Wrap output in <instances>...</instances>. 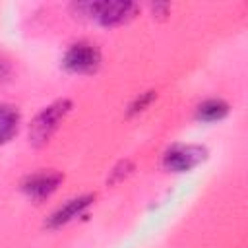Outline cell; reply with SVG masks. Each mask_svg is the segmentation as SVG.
Returning a JSON list of instances; mask_svg holds the SVG:
<instances>
[{"mask_svg": "<svg viewBox=\"0 0 248 248\" xmlns=\"http://www.w3.org/2000/svg\"><path fill=\"white\" fill-rule=\"evenodd\" d=\"M70 101H58L50 107H46L31 124L29 128V140L33 145H45L50 136L56 132L58 124L64 120V116L70 110Z\"/></svg>", "mask_w": 248, "mask_h": 248, "instance_id": "obj_1", "label": "cell"}, {"mask_svg": "<svg viewBox=\"0 0 248 248\" xmlns=\"http://www.w3.org/2000/svg\"><path fill=\"white\" fill-rule=\"evenodd\" d=\"M101 62V54L93 45L87 43H78L74 45L66 56H64V66L66 70L74 72V74H89L95 72L97 66Z\"/></svg>", "mask_w": 248, "mask_h": 248, "instance_id": "obj_2", "label": "cell"}, {"mask_svg": "<svg viewBox=\"0 0 248 248\" xmlns=\"http://www.w3.org/2000/svg\"><path fill=\"white\" fill-rule=\"evenodd\" d=\"M205 153L207 151L200 145H174L172 149H169L165 153L163 165L169 170L184 172V170H190L196 165H200L205 159Z\"/></svg>", "mask_w": 248, "mask_h": 248, "instance_id": "obj_3", "label": "cell"}, {"mask_svg": "<svg viewBox=\"0 0 248 248\" xmlns=\"http://www.w3.org/2000/svg\"><path fill=\"white\" fill-rule=\"evenodd\" d=\"M89 10L103 25H120L136 14V4H132V2H95L89 6Z\"/></svg>", "mask_w": 248, "mask_h": 248, "instance_id": "obj_4", "label": "cell"}, {"mask_svg": "<svg viewBox=\"0 0 248 248\" xmlns=\"http://www.w3.org/2000/svg\"><path fill=\"white\" fill-rule=\"evenodd\" d=\"M62 176L54 170H41V172H35L31 176L25 178L23 182V192L33 198V200H43V198H48L60 184Z\"/></svg>", "mask_w": 248, "mask_h": 248, "instance_id": "obj_5", "label": "cell"}, {"mask_svg": "<svg viewBox=\"0 0 248 248\" xmlns=\"http://www.w3.org/2000/svg\"><path fill=\"white\" fill-rule=\"evenodd\" d=\"M93 202V198L91 196H81V198H76V200H70L68 203H64L60 209H56L52 215H50V219H48V227L50 229H54V227H60V225H64V223H68V221H72L74 217H78L89 203Z\"/></svg>", "mask_w": 248, "mask_h": 248, "instance_id": "obj_6", "label": "cell"}, {"mask_svg": "<svg viewBox=\"0 0 248 248\" xmlns=\"http://www.w3.org/2000/svg\"><path fill=\"white\" fill-rule=\"evenodd\" d=\"M17 126H19V114L14 107H8V105H2L0 107V145L10 141L16 132H17Z\"/></svg>", "mask_w": 248, "mask_h": 248, "instance_id": "obj_7", "label": "cell"}, {"mask_svg": "<svg viewBox=\"0 0 248 248\" xmlns=\"http://www.w3.org/2000/svg\"><path fill=\"white\" fill-rule=\"evenodd\" d=\"M229 114V105L225 101H219V99H211V101H205L198 107V120L202 122H215V120H221Z\"/></svg>", "mask_w": 248, "mask_h": 248, "instance_id": "obj_8", "label": "cell"}, {"mask_svg": "<svg viewBox=\"0 0 248 248\" xmlns=\"http://www.w3.org/2000/svg\"><path fill=\"white\" fill-rule=\"evenodd\" d=\"M151 99H153V91H149L147 95H143V97H141V99H140V101H138V103L132 107V110H130V112L134 114V112H138V110H143V107H145V105H147Z\"/></svg>", "mask_w": 248, "mask_h": 248, "instance_id": "obj_9", "label": "cell"}, {"mask_svg": "<svg viewBox=\"0 0 248 248\" xmlns=\"http://www.w3.org/2000/svg\"><path fill=\"white\" fill-rule=\"evenodd\" d=\"M6 74H8V66H6V64H4L2 60H0V79H2V78H4Z\"/></svg>", "mask_w": 248, "mask_h": 248, "instance_id": "obj_10", "label": "cell"}]
</instances>
